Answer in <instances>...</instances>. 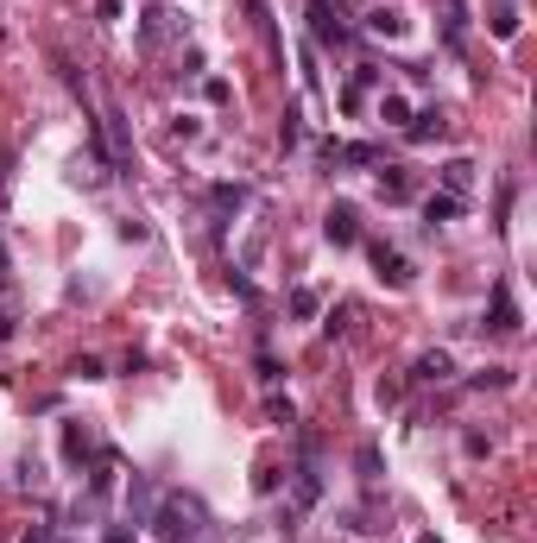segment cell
Listing matches in <instances>:
<instances>
[{"mask_svg":"<svg viewBox=\"0 0 537 543\" xmlns=\"http://www.w3.org/2000/svg\"><path fill=\"white\" fill-rule=\"evenodd\" d=\"M165 543H196L203 537V506H196L190 493H165V506H152V518H146Z\"/></svg>","mask_w":537,"mask_h":543,"instance_id":"6da1fadb","label":"cell"},{"mask_svg":"<svg viewBox=\"0 0 537 543\" xmlns=\"http://www.w3.org/2000/svg\"><path fill=\"white\" fill-rule=\"evenodd\" d=\"M348 7L342 0H310V38L316 45H348Z\"/></svg>","mask_w":537,"mask_h":543,"instance_id":"7a4b0ae2","label":"cell"},{"mask_svg":"<svg viewBox=\"0 0 537 543\" xmlns=\"http://www.w3.org/2000/svg\"><path fill=\"white\" fill-rule=\"evenodd\" d=\"M367 253H373V265H379V279H386L392 291H405V285L418 279V272H411V259H405V253H398V247H386V240H373Z\"/></svg>","mask_w":537,"mask_h":543,"instance_id":"3957f363","label":"cell"},{"mask_svg":"<svg viewBox=\"0 0 537 543\" xmlns=\"http://www.w3.org/2000/svg\"><path fill=\"white\" fill-rule=\"evenodd\" d=\"M322 234H329L335 247H354V240H361V209H354V202H335V209L322 215Z\"/></svg>","mask_w":537,"mask_h":543,"instance_id":"277c9868","label":"cell"},{"mask_svg":"<svg viewBox=\"0 0 537 543\" xmlns=\"http://www.w3.org/2000/svg\"><path fill=\"white\" fill-rule=\"evenodd\" d=\"M487 328H493V335H518V304H512V285H506V279L493 285V310H487Z\"/></svg>","mask_w":537,"mask_h":543,"instance_id":"5b68a950","label":"cell"},{"mask_svg":"<svg viewBox=\"0 0 537 543\" xmlns=\"http://www.w3.org/2000/svg\"><path fill=\"white\" fill-rule=\"evenodd\" d=\"M449 373H455V361H449L443 348H430V354H418V361H411V385H443Z\"/></svg>","mask_w":537,"mask_h":543,"instance_id":"8992f818","label":"cell"},{"mask_svg":"<svg viewBox=\"0 0 537 543\" xmlns=\"http://www.w3.org/2000/svg\"><path fill=\"white\" fill-rule=\"evenodd\" d=\"M379 196L386 202H405V196H418V177L405 165H379Z\"/></svg>","mask_w":537,"mask_h":543,"instance_id":"52a82bcc","label":"cell"},{"mask_svg":"<svg viewBox=\"0 0 537 543\" xmlns=\"http://www.w3.org/2000/svg\"><path fill=\"white\" fill-rule=\"evenodd\" d=\"M373 38H405V13L398 7H367V20H361Z\"/></svg>","mask_w":537,"mask_h":543,"instance_id":"ba28073f","label":"cell"},{"mask_svg":"<svg viewBox=\"0 0 537 543\" xmlns=\"http://www.w3.org/2000/svg\"><path fill=\"white\" fill-rule=\"evenodd\" d=\"M405 133L424 146V140H443V133H449V120H443V108H424V114H411V120H405Z\"/></svg>","mask_w":537,"mask_h":543,"instance_id":"9c48e42d","label":"cell"},{"mask_svg":"<svg viewBox=\"0 0 537 543\" xmlns=\"http://www.w3.org/2000/svg\"><path fill=\"white\" fill-rule=\"evenodd\" d=\"M443 38L461 51L468 45V0H443Z\"/></svg>","mask_w":537,"mask_h":543,"instance_id":"30bf717a","label":"cell"},{"mask_svg":"<svg viewBox=\"0 0 537 543\" xmlns=\"http://www.w3.org/2000/svg\"><path fill=\"white\" fill-rule=\"evenodd\" d=\"M126 518L133 524L152 518V481H146V474H133V487H126Z\"/></svg>","mask_w":537,"mask_h":543,"instance_id":"8fae6325","label":"cell"},{"mask_svg":"<svg viewBox=\"0 0 537 543\" xmlns=\"http://www.w3.org/2000/svg\"><path fill=\"white\" fill-rule=\"evenodd\" d=\"M209 202H216L222 215H240V209H247V183H216V190H209Z\"/></svg>","mask_w":537,"mask_h":543,"instance_id":"7c38bea8","label":"cell"},{"mask_svg":"<svg viewBox=\"0 0 537 543\" xmlns=\"http://www.w3.org/2000/svg\"><path fill=\"white\" fill-rule=\"evenodd\" d=\"M443 183H449V196H468V190H475V165H468V158H449V165H443Z\"/></svg>","mask_w":537,"mask_h":543,"instance_id":"4fadbf2b","label":"cell"},{"mask_svg":"<svg viewBox=\"0 0 537 543\" xmlns=\"http://www.w3.org/2000/svg\"><path fill=\"white\" fill-rule=\"evenodd\" d=\"M461 215V196H424V222L436 228V222H455Z\"/></svg>","mask_w":537,"mask_h":543,"instance_id":"5bb4252c","label":"cell"},{"mask_svg":"<svg viewBox=\"0 0 537 543\" xmlns=\"http://www.w3.org/2000/svg\"><path fill=\"white\" fill-rule=\"evenodd\" d=\"M83 455H95V442H89V430H63V461H83Z\"/></svg>","mask_w":537,"mask_h":543,"instance_id":"9a60e30c","label":"cell"},{"mask_svg":"<svg viewBox=\"0 0 537 543\" xmlns=\"http://www.w3.org/2000/svg\"><path fill=\"white\" fill-rule=\"evenodd\" d=\"M379 120H386V126H405V120H411L405 95H379Z\"/></svg>","mask_w":537,"mask_h":543,"instance_id":"2e32d148","label":"cell"},{"mask_svg":"<svg viewBox=\"0 0 537 543\" xmlns=\"http://www.w3.org/2000/svg\"><path fill=\"white\" fill-rule=\"evenodd\" d=\"M316 310H322V297H316L310 285H297V291H291V316H316Z\"/></svg>","mask_w":537,"mask_h":543,"instance_id":"e0dca14e","label":"cell"},{"mask_svg":"<svg viewBox=\"0 0 537 543\" xmlns=\"http://www.w3.org/2000/svg\"><path fill=\"white\" fill-rule=\"evenodd\" d=\"M297 140H304V114H285V120H279V146L291 152Z\"/></svg>","mask_w":537,"mask_h":543,"instance_id":"ac0fdd59","label":"cell"},{"mask_svg":"<svg viewBox=\"0 0 537 543\" xmlns=\"http://www.w3.org/2000/svg\"><path fill=\"white\" fill-rule=\"evenodd\" d=\"M354 467H361V481H379V449H373V442H361Z\"/></svg>","mask_w":537,"mask_h":543,"instance_id":"d6986e66","label":"cell"},{"mask_svg":"<svg viewBox=\"0 0 537 543\" xmlns=\"http://www.w3.org/2000/svg\"><path fill=\"white\" fill-rule=\"evenodd\" d=\"M493 38H518V13H512V7L493 13Z\"/></svg>","mask_w":537,"mask_h":543,"instance_id":"ffe728a7","label":"cell"},{"mask_svg":"<svg viewBox=\"0 0 537 543\" xmlns=\"http://www.w3.org/2000/svg\"><path fill=\"white\" fill-rule=\"evenodd\" d=\"M342 165H379V146H342Z\"/></svg>","mask_w":537,"mask_h":543,"instance_id":"44dd1931","label":"cell"},{"mask_svg":"<svg viewBox=\"0 0 537 543\" xmlns=\"http://www.w3.org/2000/svg\"><path fill=\"white\" fill-rule=\"evenodd\" d=\"M348 322H354V310H348V304H335V310H329V322H322V328H329V335H348Z\"/></svg>","mask_w":537,"mask_h":543,"instance_id":"7402d4cb","label":"cell"},{"mask_svg":"<svg viewBox=\"0 0 537 543\" xmlns=\"http://www.w3.org/2000/svg\"><path fill=\"white\" fill-rule=\"evenodd\" d=\"M379 83H386L379 63H361V70H354V89H379Z\"/></svg>","mask_w":537,"mask_h":543,"instance_id":"603a6c76","label":"cell"},{"mask_svg":"<svg viewBox=\"0 0 537 543\" xmlns=\"http://www.w3.org/2000/svg\"><path fill=\"white\" fill-rule=\"evenodd\" d=\"M7 183H13V152H0V196H7Z\"/></svg>","mask_w":537,"mask_h":543,"instance_id":"cb8c5ba5","label":"cell"},{"mask_svg":"<svg viewBox=\"0 0 537 543\" xmlns=\"http://www.w3.org/2000/svg\"><path fill=\"white\" fill-rule=\"evenodd\" d=\"M26 543H57V531H51V524H32V531H26Z\"/></svg>","mask_w":537,"mask_h":543,"instance_id":"d4e9b609","label":"cell"},{"mask_svg":"<svg viewBox=\"0 0 537 543\" xmlns=\"http://www.w3.org/2000/svg\"><path fill=\"white\" fill-rule=\"evenodd\" d=\"M108 543H133V537H126V531H108Z\"/></svg>","mask_w":537,"mask_h":543,"instance_id":"484cf974","label":"cell"},{"mask_svg":"<svg viewBox=\"0 0 537 543\" xmlns=\"http://www.w3.org/2000/svg\"><path fill=\"white\" fill-rule=\"evenodd\" d=\"M418 543H443V537H430V531H424V537H418Z\"/></svg>","mask_w":537,"mask_h":543,"instance_id":"4316f807","label":"cell"}]
</instances>
